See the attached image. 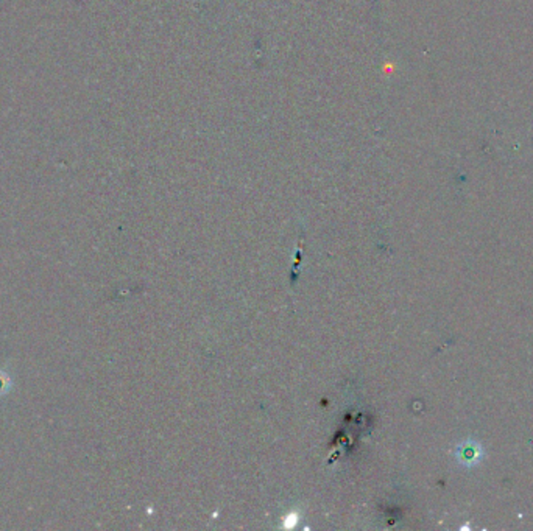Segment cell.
<instances>
[{"mask_svg": "<svg viewBox=\"0 0 533 531\" xmlns=\"http://www.w3.org/2000/svg\"><path fill=\"white\" fill-rule=\"evenodd\" d=\"M475 455H478V454H475V450L471 447V445H469V447H467V450H464V452L462 454V458L474 460V458H475Z\"/></svg>", "mask_w": 533, "mask_h": 531, "instance_id": "obj_1", "label": "cell"}]
</instances>
